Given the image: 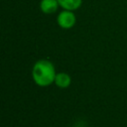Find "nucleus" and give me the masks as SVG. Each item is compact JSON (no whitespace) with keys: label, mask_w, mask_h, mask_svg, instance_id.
I'll return each instance as SVG.
<instances>
[{"label":"nucleus","mask_w":127,"mask_h":127,"mask_svg":"<svg viewBox=\"0 0 127 127\" xmlns=\"http://www.w3.org/2000/svg\"><path fill=\"white\" fill-rule=\"evenodd\" d=\"M56 67L49 60H39L32 67V78L34 82L41 87H46L55 82Z\"/></svg>","instance_id":"f257e3e1"},{"label":"nucleus","mask_w":127,"mask_h":127,"mask_svg":"<svg viewBox=\"0 0 127 127\" xmlns=\"http://www.w3.org/2000/svg\"><path fill=\"white\" fill-rule=\"evenodd\" d=\"M57 23L58 25L64 30L71 29L76 23V17L73 11L69 10H63L57 16Z\"/></svg>","instance_id":"f03ea898"},{"label":"nucleus","mask_w":127,"mask_h":127,"mask_svg":"<svg viewBox=\"0 0 127 127\" xmlns=\"http://www.w3.org/2000/svg\"><path fill=\"white\" fill-rule=\"evenodd\" d=\"M39 6L40 10L47 15L54 14L60 7L58 0H41Z\"/></svg>","instance_id":"7ed1b4c3"},{"label":"nucleus","mask_w":127,"mask_h":127,"mask_svg":"<svg viewBox=\"0 0 127 127\" xmlns=\"http://www.w3.org/2000/svg\"><path fill=\"white\" fill-rule=\"evenodd\" d=\"M59 88H67L71 84V77L67 72H57L54 82Z\"/></svg>","instance_id":"20e7f679"},{"label":"nucleus","mask_w":127,"mask_h":127,"mask_svg":"<svg viewBox=\"0 0 127 127\" xmlns=\"http://www.w3.org/2000/svg\"><path fill=\"white\" fill-rule=\"evenodd\" d=\"M58 2L63 10H69L73 12L79 9L82 4V0H58Z\"/></svg>","instance_id":"39448f33"}]
</instances>
